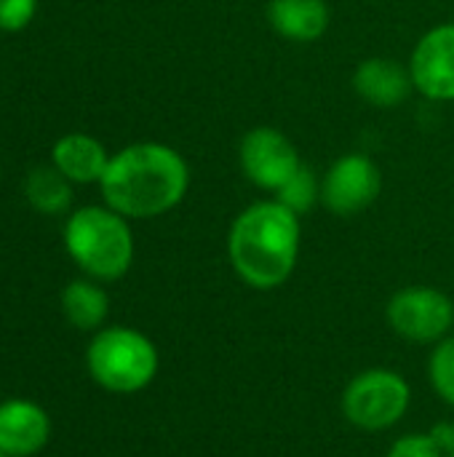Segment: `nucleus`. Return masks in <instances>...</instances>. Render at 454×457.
<instances>
[{
  "instance_id": "obj_1",
  "label": "nucleus",
  "mask_w": 454,
  "mask_h": 457,
  "mask_svg": "<svg viewBox=\"0 0 454 457\" xmlns=\"http://www.w3.org/2000/svg\"><path fill=\"white\" fill-rule=\"evenodd\" d=\"M102 198L126 220L169 214L190 190V166L163 142H136L115 153L99 182Z\"/></svg>"
},
{
  "instance_id": "obj_2",
  "label": "nucleus",
  "mask_w": 454,
  "mask_h": 457,
  "mask_svg": "<svg viewBox=\"0 0 454 457\" xmlns=\"http://www.w3.org/2000/svg\"><path fill=\"white\" fill-rule=\"evenodd\" d=\"M302 217L270 201L246 206L227 230V260L252 289H276L289 281L302 246Z\"/></svg>"
},
{
  "instance_id": "obj_3",
  "label": "nucleus",
  "mask_w": 454,
  "mask_h": 457,
  "mask_svg": "<svg viewBox=\"0 0 454 457\" xmlns=\"http://www.w3.org/2000/svg\"><path fill=\"white\" fill-rule=\"evenodd\" d=\"M64 246L72 262L99 281H118L134 262L128 220L110 206H83L64 225Z\"/></svg>"
},
{
  "instance_id": "obj_4",
  "label": "nucleus",
  "mask_w": 454,
  "mask_h": 457,
  "mask_svg": "<svg viewBox=\"0 0 454 457\" xmlns=\"http://www.w3.org/2000/svg\"><path fill=\"white\" fill-rule=\"evenodd\" d=\"M86 367L104 391L136 394L155 380L158 351L150 337L131 327H107L88 343Z\"/></svg>"
},
{
  "instance_id": "obj_5",
  "label": "nucleus",
  "mask_w": 454,
  "mask_h": 457,
  "mask_svg": "<svg viewBox=\"0 0 454 457\" xmlns=\"http://www.w3.org/2000/svg\"><path fill=\"white\" fill-rule=\"evenodd\" d=\"M409 383L393 370H367L343 394V415L361 431L393 428L409 410Z\"/></svg>"
},
{
  "instance_id": "obj_6",
  "label": "nucleus",
  "mask_w": 454,
  "mask_h": 457,
  "mask_svg": "<svg viewBox=\"0 0 454 457\" xmlns=\"http://www.w3.org/2000/svg\"><path fill=\"white\" fill-rule=\"evenodd\" d=\"M391 329L409 343H442L454 324V303L436 287H404L385 308Z\"/></svg>"
},
{
  "instance_id": "obj_7",
  "label": "nucleus",
  "mask_w": 454,
  "mask_h": 457,
  "mask_svg": "<svg viewBox=\"0 0 454 457\" xmlns=\"http://www.w3.org/2000/svg\"><path fill=\"white\" fill-rule=\"evenodd\" d=\"M383 193V171L364 153L340 155L321 177V204L334 217L367 212Z\"/></svg>"
},
{
  "instance_id": "obj_8",
  "label": "nucleus",
  "mask_w": 454,
  "mask_h": 457,
  "mask_svg": "<svg viewBox=\"0 0 454 457\" xmlns=\"http://www.w3.org/2000/svg\"><path fill=\"white\" fill-rule=\"evenodd\" d=\"M238 163L244 177L254 187L276 195L289 182V177L302 166V158L284 131L273 126H254L241 137Z\"/></svg>"
},
{
  "instance_id": "obj_9",
  "label": "nucleus",
  "mask_w": 454,
  "mask_h": 457,
  "mask_svg": "<svg viewBox=\"0 0 454 457\" xmlns=\"http://www.w3.org/2000/svg\"><path fill=\"white\" fill-rule=\"evenodd\" d=\"M407 67L417 94L431 102H454V21L423 32Z\"/></svg>"
},
{
  "instance_id": "obj_10",
  "label": "nucleus",
  "mask_w": 454,
  "mask_h": 457,
  "mask_svg": "<svg viewBox=\"0 0 454 457\" xmlns=\"http://www.w3.org/2000/svg\"><path fill=\"white\" fill-rule=\"evenodd\" d=\"M351 83L361 102L380 107V110L401 107L409 99V94L415 91L409 67L391 56L361 59L353 70Z\"/></svg>"
},
{
  "instance_id": "obj_11",
  "label": "nucleus",
  "mask_w": 454,
  "mask_h": 457,
  "mask_svg": "<svg viewBox=\"0 0 454 457\" xmlns=\"http://www.w3.org/2000/svg\"><path fill=\"white\" fill-rule=\"evenodd\" d=\"M51 436V420L43 407L27 399L0 404V453L5 457H29L40 453Z\"/></svg>"
},
{
  "instance_id": "obj_12",
  "label": "nucleus",
  "mask_w": 454,
  "mask_h": 457,
  "mask_svg": "<svg viewBox=\"0 0 454 457\" xmlns=\"http://www.w3.org/2000/svg\"><path fill=\"white\" fill-rule=\"evenodd\" d=\"M265 16L270 29L289 43H316L332 19L326 0H268Z\"/></svg>"
},
{
  "instance_id": "obj_13",
  "label": "nucleus",
  "mask_w": 454,
  "mask_h": 457,
  "mask_svg": "<svg viewBox=\"0 0 454 457\" xmlns=\"http://www.w3.org/2000/svg\"><path fill=\"white\" fill-rule=\"evenodd\" d=\"M54 166L70 179V182H102L110 155L104 145L88 134H67L54 145Z\"/></svg>"
},
{
  "instance_id": "obj_14",
  "label": "nucleus",
  "mask_w": 454,
  "mask_h": 457,
  "mask_svg": "<svg viewBox=\"0 0 454 457\" xmlns=\"http://www.w3.org/2000/svg\"><path fill=\"white\" fill-rule=\"evenodd\" d=\"M62 311L64 319L80 329V332H94L104 324L110 300L104 289L94 281H72L62 292Z\"/></svg>"
},
{
  "instance_id": "obj_15",
  "label": "nucleus",
  "mask_w": 454,
  "mask_h": 457,
  "mask_svg": "<svg viewBox=\"0 0 454 457\" xmlns=\"http://www.w3.org/2000/svg\"><path fill=\"white\" fill-rule=\"evenodd\" d=\"M24 195L40 214H62L72 204L70 179L56 166H37L27 174Z\"/></svg>"
},
{
  "instance_id": "obj_16",
  "label": "nucleus",
  "mask_w": 454,
  "mask_h": 457,
  "mask_svg": "<svg viewBox=\"0 0 454 457\" xmlns=\"http://www.w3.org/2000/svg\"><path fill=\"white\" fill-rule=\"evenodd\" d=\"M276 201L292 209L297 217H305L308 212H313L316 204H321V177L308 163H302L276 193Z\"/></svg>"
},
{
  "instance_id": "obj_17",
  "label": "nucleus",
  "mask_w": 454,
  "mask_h": 457,
  "mask_svg": "<svg viewBox=\"0 0 454 457\" xmlns=\"http://www.w3.org/2000/svg\"><path fill=\"white\" fill-rule=\"evenodd\" d=\"M428 378L436 388V394L454 407V335L452 337H444L436 351L431 353V361H428Z\"/></svg>"
},
{
  "instance_id": "obj_18",
  "label": "nucleus",
  "mask_w": 454,
  "mask_h": 457,
  "mask_svg": "<svg viewBox=\"0 0 454 457\" xmlns=\"http://www.w3.org/2000/svg\"><path fill=\"white\" fill-rule=\"evenodd\" d=\"M385 457H444L431 434H409L393 442Z\"/></svg>"
},
{
  "instance_id": "obj_19",
  "label": "nucleus",
  "mask_w": 454,
  "mask_h": 457,
  "mask_svg": "<svg viewBox=\"0 0 454 457\" xmlns=\"http://www.w3.org/2000/svg\"><path fill=\"white\" fill-rule=\"evenodd\" d=\"M37 0H0V29H24L35 16Z\"/></svg>"
},
{
  "instance_id": "obj_20",
  "label": "nucleus",
  "mask_w": 454,
  "mask_h": 457,
  "mask_svg": "<svg viewBox=\"0 0 454 457\" xmlns=\"http://www.w3.org/2000/svg\"><path fill=\"white\" fill-rule=\"evenodd\" d=\"M431 436L439 445L442 455L454 457V423H436L431 428Z\"/></svg>"
},
{
  "instance_id": "obj_21",
  "label": "nucleus",
  "mask_w": 454,
  "mask_h": 457,
  "mask_svg": "<svg viewBox=\"0 0 454 457\" xmlns=\"http://www.w3.org/2000/svg\"><path fill=\"white\" fill-rule=\"evenodd\" d=\"M0 457H5V455H3V453H0Z\"/></svg>"
}]
</instances>
